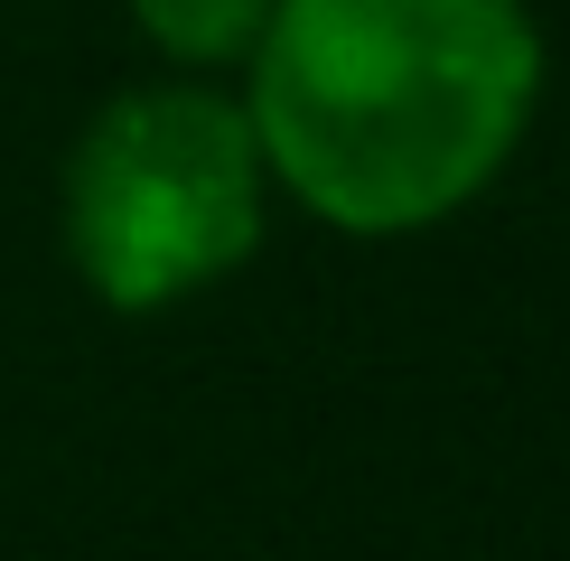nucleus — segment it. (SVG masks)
Masks as SVG:
<instances>
[{
    "instance_id": "obj_1",
    "label": "nucleus",
    "mask_w": 570,
    "mask_h": 561,
    "mask_svg": "<svg viewBox=\"0 0 570 561\" xmlns=\"http://www.w3.org/2000/svg\"><path fill=\"white\" fill-rule=\"evenodd\" d=\"M542 104L524 0H272L244 122L291 206L337 234H421L478 206Z\"/></svg>"
},
{
    "instance_id": "obj_2",
    "label": "nucleus",
    "mask_w": 570,
    "mask_h": 561,
    "mask_svg": "<svg viewBox=\"0 0 570 561\" xmlns=\"http://www.w3.org/2000/svg\"><path fill=\"white\" fill-rule=\"evenodd\" d=\"M272 225V169L244 104L206 85L112 94L66 159V253L85 291L150 318L253 263Z\"/></svg>"
},
{
    "instance_id": "obj_3",
    "label": "nucleus",
    "mask_w": 570,
    "mask_h": 561,
    "mask_svg": "<svg viewBox=\"0 0 570 561\" xmlns=\"http://www.w3.org/2000/svg\"><path fill=\"white\" fill-rule=\"evenodd\" d=\"M131 29L187 76H244V57L272 29V0H131Z\"/></svg>"
}]
</instances>
